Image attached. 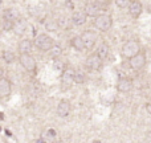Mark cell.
I'll list each match as a JSON object with an SVG mask.
<instances>
[{
	"instance_id": "19",
	"label": "cell",
	"mask_w": 151,
	"mask_h": 143,
	"mask_svg": "<svg viewBox=\"0 0 151 143\" xmlns=\"http://www.w3.org/2000/svg\"><path fill=\"white\" fill-rule=\"evenodd\" d=\"M70 45L76 50H78V52H82V50L85 49V45H83V41H82V39H81V36H74L73 39L70 40Z\"/></svg>"
},
{
	"instance_id": "20",
	"label": "cell",
	"mask_w": 151,
	"mask_h": 143,
	"mask_svg": "<svg viewBox=\"0 0 151 143\" xmlns=\"http://www.w3.org/2000/svg\"><path fill=\"white\" fill-rule=\"evenodd\" d=\"M109 52H110V47L106 44V42H102V44L99 45L98 50H97V55H98L102 60H105V58L109 56Z\"/></svg>"
},
{
	"instance_id": "4",
	"label": "cell",
	"mask_w": 151,
	"mask_h": 143,
	"mask_svg": "<svg viewBox=\"0 0 151 143\" xmlns=\"http://www.w3.org/2000/svg\"><path fill=\"white\" fill-rule=\"evenodd\" d=\"M20 64L23 65V68L28 72H32L35 73L36 72V68H37V64H36V60L33 58V56L31 53H21L20 55Z\"/></svg>"
},
{
	"instance_id": "10",
	"label": "cell",
	"mask_w": 151,
	"mask_h": 143,
	"mask_svg": "<svg viewBox=\"0 0 151 143\" xmlns=\"http://www.w3.org/2000/svg\"><path fill=\"white\" fill-rule=\"evenodd\" d=\"M129 13H130L131 17L137 19L141 16L142 11H143V5H142V3L139 1V0H131L130 4H129Z\"/></svg>"
},
{
	"instance_id": "8",
	"label": "cell",
	"mask_w": 151,
	"mask_h": 143,
	"mask_svg": "<svg viewBox=\"0 0 151 143\" xmlns=\"http://www.w3.org/2000/svg\"><path fill=\"white\" fill-rule=\"evenodd\" d=\"M146 55H145L143 52H139L138 55H135L134 57L129 58V64H130V66L133 69H135V70H139V69H142L145 65H146Z\"/></svg>"
},
{
	"instance_id": "22",
	"label": "cell",
	"mask_w": 151,
	"mask_h": 143,
	"mask_svg": "<svg viewBox=\"0 0 151 143\" xmlns=\"http://www.w3.org/2000/svg\"><path fill=\"white\" fill-rule=\"evenodd\" d=\"M1 58L5 61L7 64H12L15 61V53L11 52V50H4L1 55Z\"/></svg>"
},
{
	"instance_id": "12",
	"label": "cell",
	"mask_w": 151,
	"mask_h": 143,
	"mask_svg": "<svg viewBox=\"0 0 151 143\" xmlns=\"http://www.w3.org/2000/svg\"><path fill=\"white\" fill-rule=\"evenodd\" d=\"M12 90V85H11V81L7 78H0V98H7L11 94Z\"/></svg>"
},
{
	"instance_id": "17",
	"label": "cell",
	"mask_w": 151,
	"mask_h": 143,
	"mask_svg": "<svg viewBox=\"0 0 151 143\" xmlns=\"http://www.w3.org/2000/svg\"><path fill=\"white\" fill-rule=\"evenodd\" d=\"M57 25H58V28L68 31V29L72 28L73 23H72V19L68 17V16H60V17L57 19Z\"/></svg>"
},
{
	"instance_id": "26",
	"label": "cell",
	"mask_w": 151,
	"mask_h": 143,
	"mask_svg": "<svg viewBox=\"0 0 151 143\" xmlns=\"http://www.w3.org/2000/svg\"><path fill=\"white\" fill-rule=\"evenodd\" d=\"M94 3L97 4V7H98L99 9H106V8L110 5L111 0H94Z\"/></svg>"
},
{
	"instance_id": "3",
	"label": "cell",
	"mask_w": 151,
	"mask_h": 143,
	"mask_svg": "<svg viewBox=\"0 0 151 143\" xmlns=\"http://www.w3.org/2000/svg\"><path fill=\"white\" fill-rule=\"evenodd\" d=\"M33 44L36 45V48L39 50H41V52H48V50L52 48V45L55 44V41H53V39L49 36V34L41 33V34H39V36L35 39Z\"/></svg>"
},
{
	"instance_id": "9",
	"label": "cell",
	"mask_w": 151,
	"mask_h": 143,
	"mask_svg": "<svg viewBox=\"0 0 151 143\" xmlns=\"http://www.w3.org/2000/svg\"><path fill=\"white\" fill-rule=\"evenodd\" d=\"M131 89H133V81L130 80V78L127 77H122L118 80L117 82V90L119 91V93H129V91H131Z\"/></svg>"
},
{
	"instance_id": "16",
	"label": "cell",
	"mask_w": 151,
	"mask_h": 143,
	"mask_svg": "<svg viewBox=\"0 0 151 143\" xmlns=\"http://www.w3.org/2000/svg\"><path fill=\"white\" fill-rule=\"evenodd\" d=\"M32 48H33V42L28 39H24L19 42V52L21 53H31Z\"/></svg>"
},
{
	"instance_id": "30",
	"label": "cell",
	"mask_w": 151,
	"mask_h": 143,
	"mask_svg": "<svg viewBox=\"0 0 151 143\" xmlns=\"http://www.w3.org/2000/svg\"><path fill=\"white\" fill-rule=\"evenodd\" d=\"M146 110L149 114H151V102H149V103H146Z\"/></svg>"
},
{
	"instance_id": "15",
	"label": "cell",
	"mask_w": 151,
	"mask_h": 143,
	"mask_svg": "<svg viewBox=\"0 0 151 143\" xmlns=\"http://www.w3.org/2000/svg\"><path fill=\"white\" fill-rule=\"evenodd\" d=\"M21 16H20V12H19L17 9H15V8H8V9H5L4 12H3V19H7V20H11L15 23L16 20H19Z\"/></svg>"
},
{
	"instance_id": "5",
	"label": "cell",
	"mask_w": 151,
	"mask_h": 143,
	"mask_svg": "<svg viewBox=\"0 0 151 143\" xmlns=\"http://www.w3.org/2000/svg\"><path fill=\"white\" fill-rule=\"evenodd\" d=\"M74 69L72 66H65V69L63 70V75H61V88L65 90L69 89L73 83V78H74Z\"/></svg>"
},
{
	"instance_id": "33",
	"label": "cell",
	"mask_w": 151,
	"mask_h": 143,
	"mask_svg": "<svg viewBox=\"0 0 151 143\" xmlns=\"http://www.w3.org/2000/svg\"><path fill=\"white\" fill-rule=\"evenodd\" d=\"M1 1H3V0H0V3H1Z\"/></svg>"
},
{
	"instance_id": "25",
	"label": "cell",
	"mask_w": 151,
	"mask_h": 143,
	"mask_svg": "<svg viewBox=\"0 0 151 143\" xmlns=\"http://www.w3.org/2000/svg\"><path fill=\"white\" fill-rule=\"evenodd\" d=\"M13 21L11 20H7V19H3V23H1V29H4V31H12L13 29Z\"/></svg>"
},
{
	"instance_id": "28",
	"label": "cell",
	"mask_w": 151,
	"mask_h": 143,
	"mask_svg": "<svg viewBox=\"0 0 151 143\" xmlns=\"http://www.w3.org/2000/svg\"><path fill=\"white\" fill-rule=\"evenodd\" d=\"M130 1L131 0H115V4H117V7L119 8V9H125V8L129 7Z\"/></svg>"
},
{
	"instance_id": "32",
	"label": "cell",
	"mask_w": 151,
	"mask_h": 143,
	"mask_svg": "<svg viewBox=\"0 0 151 143\" xmlns=\"http://www.w3.org/2000/svg\"><path fill=\"white\" fill-rule=\"evenodd\" d=\"M0 34H1V27H0Z\"/></svg>"
},
{
	"instance_id": "7",
	"label": "cell",
	"mask_w": 151,
	"mask_h": 143,
	"mask_svg": "<svg viewBox=\"0 0 151 143\" xmlns=\"http://www.w3.org/2000/svg\"><path fill=\"white\" fill-rule=\"evenodd\" d=\"M81 39L83 41V45H85V49H91V48L96 45L97 39H98V34L94 31H85L82 34H81Z\"/></svg>"
},
{
	"instance_id": "24",
	"label": "cell",
	"mask_w": 151,
	"mask_h": 143,
	"mask_svg": "<svg viewBox=\"0 0 151 143\" xmlns=\"http://www.w3.org/2000/svg\"><path fill=\"white\" fill-rule=\"evenodd\" d=\"M45 28H47L48 31H56V29L58 28L57 20H52V19H48V20L45 21Z\"/></svg>"
},
{
	"instance_id": "11",
	"label": "cell",
	"mask_w": 151,
	"mask_h": 143,
	"mask_svg": "<svg viewBox=\"0 0 151 143\" xmlns=\"http://www.w3.org/2000/svg\"><path fill=\"white\" fill-rule=\"evenodd\" d=\"M70 110H72L70 102L66 101V99H63V101L57 105V115L61 118L68 117V115L70 114Z\"/></svg>"
},
{
	"instance_id": "21",
	"label": "cell",
	"mask_w": 151,
	"mask_h": 143,
	"mask_svg": "<svg viewBox=\"0 0 151 143\" xmlns=\"http://www.w3.org/2000/svg\"><path fill=\"white\" fill-rule=\"evenodd\" d=\"M49 55H50V57H53V58H57L58 56L63 53V49H61V47L60 45H57V44H53L52 45V48H50L49 50Z\"/></svg>"
},
{
	"instance_id": "14",
	"label": "cell",
	"mask_w": 151,
	"mask_h": 143,
	"mask_svg": "<svg viewBox=\"0 0 151 143\" xmlns=\"http://www.w3.org/2000/svg\"><path fill=\"white\" fill-rule=\"evenodd\" d=\"M86 17L88 16H86V13L83 11H74L70 19L74 25H83L86 23Z\"/></svg>"
},
{
	"instance_id": "29",
	"label": "cell",
	"mask_w": 151,
	"mask_h": 143,
	"mask_svg": "<svg viewBox=\"0 0 151 143\" xmlns=\"http://www.w3.org/2000/svg\"><path fill=\"white\" fill-rule=\"evenodd\" d=\"M48 135L53 138V137H56V131L55 130H48Z\"/></svg>"
},
{
	"instance_id": "23",
	"label": "cell",
	"mask_w": 151,
	"mask_h": 143,
	"mask_svg": "<svg viewBox=\"0 0 151 143\" xmlns=\"http://www.w3.org/2000/svg\"><path fill=\"white\" fill-rule=\"evenodd\" d=\"M86 81V77L83 73L81 72H76L74 73V78H73V82L74 83H78V85H81V83H83Z\"/></svg>"
},
{
	"instance_id": "31",
	"label": "cell",
	"mask_w": 151,
	"mask_h": 143,
	"mask_svg": "<svg viewBox=\"0 0 151 143\" xmlns=\"http://www.w3.org/2000/svg\"><path fill=\"white\" fill-rule=\"evenodd\" d=\"M3 75H4V69H3L1 66H0V78H1Z\"/></svg>"
},
{
	"instance_id": "27",
	"label": "cell",
	"mask_w": 151,
	"mask_h": 143,
	"mask_svg": "<svg viewBox=\"0 0 151 143\" xmlns=\"http://www.w3.org/2000/svg\"><path fill=\"white\" fill-rule=\"evenodd\" d=\"M53 68H55V70L63 72L64 69H65V64H64L61 60H57V58H56L55 63H53Z\"/></svg>"
},
{
	"instance_id": "6",
	"label": "cell",
	"mask_w": 151,
	"mask_h": 143,
	"mask_svg": "<svg viewBox=\"0 0 151 143\" xmlns=\"http://www.w3.org/2000/svg\"><path fill=\"white\" fill-rule=\"evenodd\" d=\"M102 61L104 60H102L97 53H93V55L88 56V58H86V61H85V66L89 69V70L97 72L102 68Z\"/></svg>"
},
{
	"instance_id": "13",
	"label": "cell",
	"mask_w": 151,
	"mask_h": 143,
	"mask_svg": "<svg viewBox=\"0 0 151 143\" xmlns=\"http://www.w3.org/2000/svg\"><path fill=\"white\" fill-rule=\"evenodd\" d=\"M27 28H28V24H27V20L23 17H20L19 20L15 21V24H13V29L12 31L15 32L17 36H21V34H24V32L27 31Z\"/></svg>"
},
{
	"instance_id": "2",
	"label": "cell",
	"mask_w": 151,
	"mask_h": 143,
	"mask_svg": "<svg viewBox=\"0 0 151 143\" xmlns=\"http://www.w3.org/2000/svg\"><path fill=\"white\" fill-rule=\"evenodd\" d=\"M113 25V19L107 13H98L94 19V27L101 32H107Z\"/></svg>"
},
{
	"instance_id": "18",
	"label": "cell",
	"mask_w": 151,
	"mask_h": 143,
	"mask_svg": "<svg viewBox=\"0 0 151 143\" xmlns=\"http://www.w3.org/2000/svg\"><path fill=\"white\" fill-rule=\"evenodd\" d=\"M99 11L101 9L97 7L96 3H88V4L85 5V8H83V12L86 13V16H94V17L99 13Z\"/></svg>"
},
{
	"instance_id": "1",
	"label": "cell",
	"mask_w": 151,
	"mask_h": 143,
	"mask_svg": "<svg viewBox=\"0 0 151 143\" xmlns=\"http://www.w3.org/2000/svg\"><path fill=\"white\" fill-rule=\"evenodd\" d=\"M139 52H141V44H139V41H137V40H129V41H126L125 44H123L122 49H121L122 57L127 58V60L134 57L135 55H138Z\"/></svg>"
}]
</instances>
